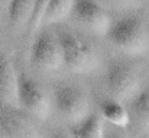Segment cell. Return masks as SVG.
Masks as SVG:
<instances>
[{"label": "cell", "instance_id": "cell-13", "mask_svg": "<svg viewBox=\"0 0 149 138\" xmlns=\"http://www.w3.org/2000/svg\"><path fill=\"white\" fill-rule=\"evenodd\" d=\"M104 130L101 115L91 114L84 122L72 127L71 138H104Z\"/></svg>", "mask_w": 149, "mask_h": 138}, {"label": "cell", "instance_id": "cell-18", "mask_svg": "<svg viewBox=\"0 0 149 138\" xmlns=\"http://www.w3.org/2000/svg\"><path fill=\"white\" fill-rule=\"evenodd\" d=\"M0 138H9L7 137V134H6V131L3 130V127L0 125Z\"/></svg>", "mask_w": 149, "mask_h": 138}, {"label": "cell", "instance_id": "cell-14", "mask_svg": "<svg viewBox=\"0 0 149 138\" xmlns=\"http://www.w3.org/2000/svg\"><path fill=\"white\" fill-rule=\"evenodd\" d=\"M75 1H68V0H54L48 1L47 13H45V25H52L56 22L64 20L68 14L74 12Z\"/></svg>", "mask_w": 149, "mask_h": 138}, {"label": "cell", "instance_id": "cell-1", "mask_svg": "<svg viewBox=\"0 0 149 138\" xmlns=\"http://www.w3.org/2000/svg\"><path fill=\"white\" fill-rule=\"evenodd\" d=\"M109 41L129 56H142L149 50V35L139 17L127 16L111 25Z\"/></svg>", "mask_w": 149, "mask_h": 138}, {"label": "cell", "instance_id": "cell-10", "mask_svg": "<svg viewBox=\"0 0 149 138\" xmlns=\"http://www.w3.org/2000/svg\"><path fill=\"white\" fill-rule=\"evenodd\" d=\"M130 121L143 133L149 135V84L142 88L136 98L130 102Z\"/></svg>", "mask_w": 149, "mask_h": 138}, {"label": "cell", "instance_id": "cell-15", "mask_svg": "<svg viewBox=\"0 0 149 138\" xmlns=\"http://www.w3.org/2000/svg\"><path fill=\"white\" fill-rule=\"evenodd\" d=\"M47 7H48V1H36L29 26H28V32L29 33H35L45 22V13H47Z\"/></svg>", "mask_w": 149, "mask_h": 138}, {"label": "cell", "instance_id": "cell-9", "mask_svg": "<svg viewBox=\"0 0 149 138\" xmlns=\"http://www.w3.org/2000/svg\"><path fill=\"white\" fill-rule=\"evenodd\" d=\"M0 106H19V75L4 55H0Z\"/></svg>", "mask_w": 149, "mask_h": 138}, {"label": "cell", "instance_id": "cell-7", "mask_svg": "<svg viewBox=\"0 0 149 138\" xmlns=\"http://www.w3.org/2000/svg\"><path fill=\"white\" fill-rule=\"evenodd\" d=\"M0 125L9 138H44L33 117L19 108L0 106Z\"/></svg>", "mask_w": 149, "mask_h": 138}, {"label": "cell", "instance_id": "cell-3", "mask_svg": "<svg viewBox=\"0 0 149 138\" xmlns=\"http://www.w3.org/2000/svg\"><path fill=\"white\" fill-rule=\"evenodd\" d=\"M62 47L64 65L75 73H90L97 69L99 58L93 47L74 33L62 32L58 36Z\"/></svg>", "mask_w": 149, "mask_h": 138}, {"label": "cell", "instance_id": "cell-6", "mask_svg": "<svg viewBox=\"0 0 149 138\" xmlns=\"http://www.w3.org/2000/svg\"><path fill=\"white\" fill-rule=\"evenodd\" d=\"M32 63L44 71H56L64 65L62 47L58 36L44 32L41 33L32 46Z\"/></svg>", "mask_w": 149, "mask_h": 138}, {"label": "cell", "instance_id": "cell-12", "mask_svg": "<svg viewBox=\"0 0 149 138\" xmlns=\"http://www.w3.org/2000/svg\"><path fill=\"white\" fill-rule=\"evenodd\" d=\"M36 1H12L9 4V20L15 29H28Z\"/></svg>", "mask_w": 149, "mask_h": 138}, {"label": "cell", "instance_id": "cell-17", "mask_svg": "<svg viewBox=\"0 0 149 138\" xmlns=\"http://www.w3.org/2000/svg\"><path fill=\"white\" fill-rule=\"evenodd\" d=\"M51 138H71L70 135H67V134H64V133H55V134H52Z\"/></svg>", "mask_w": 149, "mask_h": 138}, {"label": "cell", "instance_id": "cell-5", "mask_svg": "<svg viewBox=\"0 0 149 138\" xmlns=\"http://www.w3.org/2000/svg\"><path fill=\"white\" fill-rule=\"evenodd\" d=\"M19 106L38 119H47L51 115V102L45 91L25 75L19 76Z\"/></svg>", "mask_w": 149, "mask_h": 138}, {"label": "cell", "instance_id": "cell-8", "mask_svg": "<svg viewBox=\"0 0 149 138\" xmlns=\"http://www.w3.org/2000/svg\"><path fill=\"white\" fill-rule=\"evenodd\" d=\"M74 13L77 20L87 27L90 32L99 35V36H107L111 29V20L109 13L94 1H75Z\"/></svg>", "mask_w": 149, "mask_h": 138}, {"label": "cell", "instance_id": "cell-2", "mask_svg": "<svg viewBox=\"0 0 149 138\" xmlns=\"http://www.w3.org/2000/svg\"><path fill=\"white\" fill-rule=\"evenodd\" d=\"M106 85L111 99L117 102H132L142 91V76L139 69L127 62H114L110 65L106 76Z\"/></svg>", "mask_w": 149, "mask_h": 138}, {"label": "cell", "instance_id": "cell-4", "mask_svg": "<svg viewBox=\"0 0 149 138\" xmlns=\"http://www.w3.org/2000/svg\"><path fill=\"white\" fill-rule=\"evenodd\" d=\"M54 102L61 117L72 127L84 122L91 115L86 93L77 87L59 85L54 93Z\"/></svg>", "mask_w": 149, "mask_h": 138}, {"label": "cell", "instance_id": "cell-11", "mask_svg": "<svg viewBox=\"0 0 149 138\" xmlns=\"http://www.w3.org/2000/svg\"><path fill=\"white\" fill-rule=\"evenodd\" d=\"M100 115L116 128H125L130 124L129 111L114 99H107L100 104Z\"/></svg>", "mask_w": 149, "mask_h": 138}, {"label": "cell", "instance_id": "cell-16", "mask_svg": "<svg viewBox=\"0 0 149 138\" xmlns=\"http://www.w3.org/2000/svg\"><path fill=\"white\" fill-rule=\"evenodd\" d=\"M104 138H127L125 133L119 130H104Z\"/></svg>", "mask_w": 149, "mask_h": 138}]
</instances>
